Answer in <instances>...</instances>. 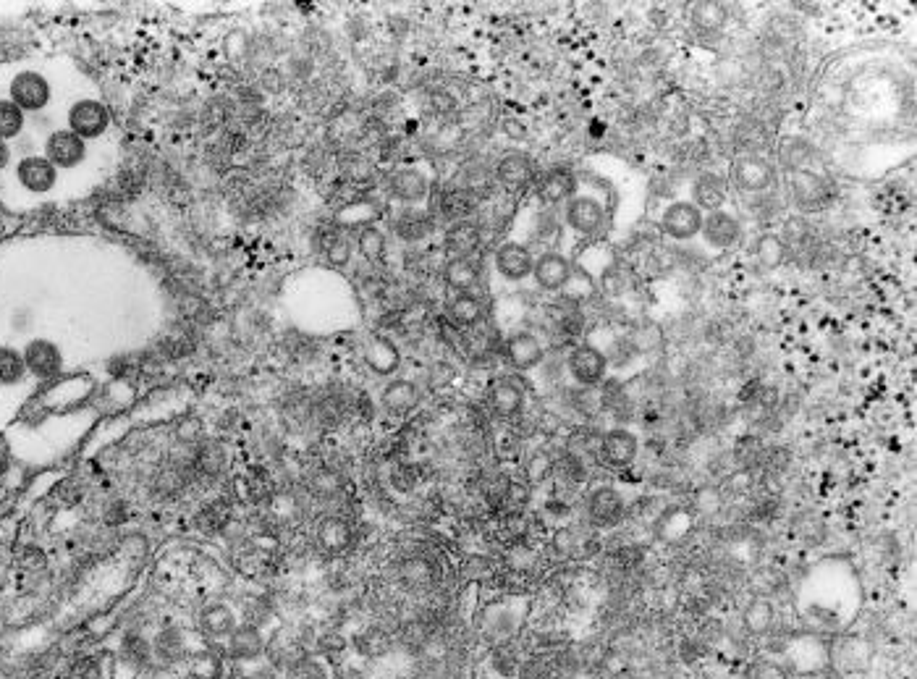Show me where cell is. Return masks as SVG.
I'll return each instance as SVG.
<instances>
[{"instance_id": "1", "label": "cell", "mask_w": 917, "mask_h": 679, "mask_svg": "<svg viewBox=\"0 0 917 679\" xmlns=\"http://www.w3.org/2000/svg\"><path fill=\"white\" fill-rule=\"evenodd\" d=\"M53 95H56L53 82L37 69L16 71L11 82H8V100L19 105L27 116L29 113L37 116V113L48 111L50 103H53Z\"/></svg>"}, {"instance_id": "2", "label": "cell", "mask_w": 917, "mask_h": 679, "mask_svg": "<svg viewBox=\"0 0 917 679\" xmlns=\"http://www.w3.org/2000/svg\"><path fill=\"white\" fill-rule=\"evenodd\" d=\"M66 129L74 132L76 137H82L84 142L103 139L111 132V111L97 97H79L66 111Z\"/></svg>"}, {"instance_id": "3", "label": "cell", "mask_w": 917, "mask_h": 679, "mask_svg": "<svg viewBox=\"0 0 917 679\" xmlns=\"http://www.w3.org/2000/svg\"><path fill=\"white\" fill-rule=\"evenodd\" d=\"M42 155H45L58 171H76V168L84 166L87 158H90V145L63 126V129H50L45 142H42Z\"/></svg>"}, {"instance_id": "4", "label": "cell", "mask_w": 917, "mask_h": 679, "mask_svg": "<svg viewBox=\"0 0 917 679\" xmlns=\"http://www.w3.org/2000/svg\"><path fill=\"white\" fill-rule=\"evenodd\" d=\"M14 181L27 194H50L61 181V171L45 155H21L14 166Z\"/></svg>"}, {"instance_id": "5", "label": "cell", "mask_w": 917, "mask_h": 679, "mask_svg": "<svg viewBox=\"0 0 917 679\" xmlns=\"http://www.w3.org/2000/svg\"><path fill=\"white\" fill-rule=\"evenodd\" d=\"M595 451H598L600 465L614 467V470H624V467L635 465L637 451H640V441H637L635 433H629V430L624 428H614L606 430V433L598 438Z\"/></svg>"}, {"instance_id": "6", "label": "cell", "mask_w": 917, "mask_h": 679, "mask_svg": "<svg viewBox=\"0 0 917 679\" xmlns=\"http://www.w3.org/2000/svg\"><path fill=\"white\" fill-rule=\"evenodd\" d=\"M703 218V210L692 205L690 200H676L663 210L661 229L663 234L676 239V242H687V239H695L703 231Z\"/></svg>"}, {"instance_id": "7", "label": "cell", "mask_w": 917, "mask_h": 679, "mask_svg": "<svg viewBox=\"0 0 917 679\" xmlns=\"http://www.w3.org/2000/svg\"><path fill=\"white\" fill-rule=\"evenodd\" d=\"M21 354L27 362L29 378H35V381H50L63 370V352L56 341L29 339Z\"/></svg>"}, {"instance_id": "8", "label": "cell", "mask_w": 917, "mask_h": 679, "mask_svg": "<svg viewBox=\"0 0 917 679\" xmlns=\"http://www.w3.org/2000/svg\"><path fill=\"white\" fill-rule=\"evenodd\" d=\"M773 166L771 160H766L763 155H739L731 163V179L742 192L760 194L766 192L773 184Z\"/></svg>"}, {"instance_id": "9", "label": "cell", "mask_w": 917, "mask_h": 679, "mask_svg": "<svg viewBox=\"0 0 917 679\" xmlns=\"http://www.w3.org/2000/svg\"><path fill=\"white\" fill-rule=\"evenodd\" d=\"M566 223L574 234L595 236L606 226V210L593 197H572L566 205Z\"/></svg>"}, {"instance_id": "10", "label": "cell", "mask_w": 917, "mask_h": 679, "mask_svg": "<svg viewBox=\"0 0 917 679\" xmlns=\"http://www.w3.org/2000/svg\"><path fill=\"white\" fill-rule=\"evenodd\" d=\"M606 368V354L600 352L598 347L582 344V347H577L569 354V373H572V378L580 386H598L606 378Z\"/></svg>"}, {"instance_id": "11", "label": "cell", "mask_w": 917, "mask_h": 679, "mask_svg": "<svg viewBox=\"0 0 917 679\" xmlns=\"http://www.w3.org/2000/svg\"><path fill=\"white\" fill-rule=\"evenodd\" d=\"M532 278H535V284L540 289L561 291L572 281V263L564 255H559V252H543L540 257H535Z\"/></svg>"}, {"instance_id": "12", "label": "cell", "mask_w": 917, "mask_h": 679, "mask_svg": "<svg viewBox=\"0 0 917 679\" xmlns=\"http://www.w3.org/2000/svg\"><path fill=\"white\" fill-rule=\"evenodd\" d=\"M532 265H535V257H532L530 247H524V244L504 242L496 250V271L506 281H524L527 276H532Z\"/></svg>"}, {"instance_id": "13", "label": "cell", "mask_w": 917, "mask_h": 679, "mask_svg": "<svg viewBox=\"0 0 917 679\" xmlns=\"http://www.w3.org/2000/svg\"><path fill=\"white\" fill-rule=\"evenodd\" d=\"M388 189L399 202L404 205H420L430 192L428 176L422 174L420 168H399V171H393L391 179H388Z\"/></svg>"}, {"instance_id": "14", "label": "cell", "mask_w": 917, "mask_h": 679, "mask_svg": "<svg viewBox=\"0 0 917 679\" xmlns=\"http://www.w3.org/2000/svg\"><path fill=\"white\" fill-rule=\"evenodd\" d=\"M789 192H792L794 205L802 210H818L828 197L821 176H815L813 171H805V168H797L789 176Z\"/></svg>"}, {"instance_id": "15", "label": "cell", "mask_w": 917, "mask_h": 679, "mask_svg": "<svg viewBox=\"0 0 917 679\" xmlns=\"http://www.w3.org/2000/svg\"><path fill=\"white\" fill-rule=\"evenodd\" d=\"M700 234L705 236V242L716 247V250H729L734 244L739 242V236H742V226L731 213L726 210H713L703 218V231Z\"/></svg>"}, {"instance_id": "16", "label": "cell", "mask_w": 917, "mask_h": 679, "mask_svg": "<svg viewBox=\"0 0 917 679\" xmlns=\"http://www.w3.org/2000/svg\"><path fill=\"white\" fill-rule=\"evenodd\" d=\"M480 242H483V234H480V226L472 221H454L443 236V247H446V255L451 260H467V257L475 255L480 250Z\"/></svg>"}, {"instance_id": "17", "label": "cell", "mask_w": 917, "mask_h": 679, "mask_svg": "<svg viewBox=\"0 0 917 679\" xmlns=\"http://www.w3.org/2000/svg\"><path fill=\"white\" fill-rule=\"evenodd\" d=\"M506 360L511 368L532 370L543 362V344L535 333L519 331L506 339Z\"/></svg>"}, {"instance_id": "18", "label": "cell", "mask_w": 917, "mask_h": 679, "mask_svg": "<svg viewBox=\"0 0 917 679\" xmlns=\"http://www.w3.org/2000/svg\"><path fill=\"white\" fill-rule=\"evenodd\" d=\"M621 512H624V504H621V496L616 488L611 485H600L595 488L590 496H587V514H590V520L600 527H611L621 520Z\"/></svg>"}, {"instance_id": "19", "label": "cell", "mask_w": 917, "mask_h": 679, "mask_svg": "<svg viewBox=\"0 0 917 679\" xmlns=\"http://www.w3.org/2000/svg\"><path fill=\"white\" fill-rule=\"evenodd\" d=\"M524 388L519 386L517 381H511V378H498L493 386H490V407L496 412L498 417H504V420H511V417H517L519 412L524 409Z\"/></svg>"}, {"instance_id": "20", "label": "cell", "mask_w": 917, "mask_h": 679, "mask_svg": "<svg viewBox=\"0 0 917 679\" xmlns=\"http://www.w3.org/2000/svg\"><path fill=\"white\" fill-rule=\"evenodd\" d=\"M535 176V166H532V160L527 158L524 153H506L504 158L498 160L496 166V179L504 184L506 189H522L527 187Z\"/></svg>"}, {"instance_id": "21", "label": "cell", "mask_w": 917, "mask_h": 679, "mask_svg": "<svg viewBox=\"0 0 917 679\" xmlns=\"http://www.w3.org/2000/svg\"><path fill=\"white\" fill-rule=\"evenodd\" d=\"M692 205H697V208L703 210H708V213H713V210H721L724 208V202H726V181H724V176H718V174H700L695 179V184H692Z\"/></svg>"}, {"instance_id": "22", "label": "cell", "mask_w": 917, "mask_h": 679, "mask_svg": "<svg viewBox=\"0 0 917 679\" xmlns=\"http://www.w3.org/2000/svg\"><path fill=\"white\" fill-rule=\"evenodd\" d=\"M574 187H577V181H574L572 171H566V168H553V171H548V174L540 179L538 197L543 205H561V202L572 200Z\"/></svg>"}, {"instance_id": "23", "label": "cell", "mask_w": 917, "mask_h": 679, "mask_svg": "<svg viewBox=\"0 0 917 679\" xmlns=\"http://www.w3.org/2000/svg\"><path fill=\"white\" fill-rule=\"evenodd\" d=\"M265 651V638L255 624L236 627L228 638V656L236 661H257Z\"/></svg>"}, {"instance_id": "24", "label": "cell", "mask_w": 917, "mask_h": 679, "mask_svg": "<svg viewBox=\"0 0 917 679\" xmlns=\"http://www.w3.org/2000/svg\"><path fill=\"white\" fill-rule=\"evenodd\" d=\"M29 370L24 362L21 349H16L14 344H0V388H21L27 386Z\"/></svg>"}, {"instance_id": "25", "label": "cell", "mask_w": 917, "mask_h": 679, "mask_svg": "<svg viewBox=\"0 0 917 679\" xmlns=\"http://www.w3.org/2000/svg\"><path fill=\"white\" fill-rule=\"evenodd\" d=\"M449 318L454 320L459 328H475L483 323L485 318V305L483 299L477 297L475 291H464V294H454L449 299Z\"/></svg>"}, {"instance_id": "26", "label": "cell", "mask_w": 917, "mask_h": 679, "mask_svg": "<svg viewBox=\"0 0 917 679\" xmlns=\"http://www.w3.org/2000/svg\"><path fill=\"white\" fill-rule=\"evenodd\" d=\"M380 402H383L386 412L404 417L417 407V402H420V391H417V386H414L412 381H391L383 388Z\"/></svg>"}, {"instance_id": "27", "label": "cell", "mask_w": 917, "mask_h": 679, "mask_svg": "<svg viewBox=\"0 0 917 679\" xmlns=\"http://www.w3.org/2000/svg\"><path fill=\"white\" fill-rule=\"evenodd\" d=\"M690 21L697 32H705V35L721 32L729 21V8L716 0H700L690 6Z\"/></svg>"}, {"instance_id": "28", "label": "cell", "mask_w": 917, "mask_h": 679, "mask_svg": "<svg viewBox=\"0 0 917 679\" xmlns=\"http://www.w3.org/2000/svg\"><path fill=\"white\" fill-rule=\"evenodd\" d=\"M236 627H239V624H236L234 611L228 609V606H223V603H213V606H207L200 614V630L205 632L207 638L228 640Z\"/></svg>"}, {"instance_id": "29", "label": "cell", "mask_w": 917, "mask_h": 679, "mask_svg": "<svg viewBox=\"0 0 917 679\" xmlns=\"http://www.w3.org/2000/svg\"><path fill=\"white\" fill-rule=\"evenodd\" d=\"M443 278L454 294H464V291H475V286L480 284V271L472 263V257L467 260H449L443 268Z\"/></svg>"}, {"instance_id": "30", "label": "cell", "mask_w": 917, "mask_h": 679, "mask_svg": "<svg viewBox=\"0 0 917 679\" xmlns=\"http://www.w3.org/2000/svg\"><path fill=\"white\" fill-rule=\"evenodd\" d=\"M184 651H187V640H184V632L179 627H166V630L158 632V638L152 643V656L163 664H176V661L184 659Z\"/></svg>"}, {"instance_id": "31", "label": "cell", "mask_w": 917, "mask_h": 679, "mask_svg": "<svg viewBox=\"0 0 917 679\" xmlns=\"http://www.w3.org/2000/svg\"><path fill=\"white\" fill-rule=\"evenodd\" d=\"M27 132V113L21 111L8 97H0V139L3 142H16Z\"/></svg>"}, {"instance_id": "32", "label": "cell", "mask_w": 917, "mask_h": 679, "mask_svg": "<svg viewBox=\"0 0 917 679\" xmlns=\"http://www.w3.org/2000/svg\"><path fill=\"white\" fill-rule=\"evenodd\" d=\"M742 624H745V630L750 632V635H763V632L771 630V624H773L771 601H766V598H755V601L747 603L745 614H742Z\"/></svg>"}, {"instance_id": "33", "label": "cell", "mask_w": 917, "mask_h": 679, "mask_svg": "<svg viewBox=\"0 0 917 679\" xmlns=\"http://www.w3.org/2000/svg\"><path fill=\"white\" fill-rule=\"evenodd\" d=\"M320 543H323L325 551L338 554V551H344L352 543V527L346 525L344 520H338V517H331V520H325L320 525Z\"/></svg>"}, {"instance_id": "34", "label": "cell", "mask_w": 917, "mask_h": 679, "mask_svg": "<svg viewBox=\"0 0 917 679\" xmlns=\"http://www.w3.org/2000/svg\"><path fill=\"white\" fill-rule=\"evenodd\" d=\"M396 231H399L401 239H407V242H420V239H425V236L430 234L428 215L417 213V210H407V213L399 215Z\"/></svg>"}, {"instance_id": "35", "label": "cell", "mask_w": 917, "mask_h": 679, "mask_svg": "<svg viewBox=\"0 0 917 679\" xmlns=\"http://www.w3.org/2000/svg\"><path fill=\"white\" fill-rule=\"evenodd\" d=\"M357 250H359V255L365 257V260H370V263H378L380 257L386 255V236L380 234L375 226H367V229L359 231Z\"/></svg>"}, {"instance_id": "36", "label": "cell", "mask_w": 917, "mask_h": 679, "mask_svg": "<svg viewBox=\"0 0 917 679\" xmlns=\"http://www.w3.org/2000/svg\"><path fill=\"white\" fill-rule=\"evenodd\" d=\"M189 677L192 679H223V661L218 653L202 651L197 653L189 664Z\"/></svg>"}, {"instance_id": "37", "label": "cell", "mask_w": 917, "mask_h": 679, "mask_svg": "<svg viewBox=\"0 0 917 679\" xmlns=\"http://www.w3.org/2000/svg\"><path fill=\"white\" fill-rule=\"evenodd\" d=\"M121 651H124V659L129 661L131 666H147L150 664V659H155V656H152V643L147 638H142V635H131V638H126L124 643H121Z\"/></svg>"}, {"instance_id": "38", "label": "cell", "mask_w": 917, "mask_h": 679, "mask_svg": "<svg viewBox=\"0 0 917 679\" xmlns=\"http://www.w3.org/2000/svg\"><path fill=\"white\" fill-rule=\"evenodd\" d=\"M352 242L346 239L344 234H331L325 239V257H328V263L336 265V268H344L352 260Z\"/></svg>"}, {"instance_id": "39", "label": "cell", "mask_w": 917, "mask_h": 679, "mask_svg": "<svg viewBox=\"0 0 917 679\" xmlns=\"http://www.w3.org/2000/svg\"><path fill=\"white\" fill-rule=\"evenodd\" d=\"M758 257L763 260V265H779L784 257V242L779 236H763L758 244Z\"/></svg>"}, {"instance_id": "40", "label": "cell", "mask_w": 917, "mask_h": 679, "mask_svg": "<svg viewBox=\"0 0 917 679\" xmlns=\"http://www.w3.org/2000/svg\"><path fill=\"white\" fill-rule=\"evenodd\" d=\"M553 470V462L548 454H535L530 459V467H527V475H530L532 483H540V480L548 478V472Z\"/></svg>"}, {"instance_id": "41", "label": "cell", "mask_w": 917, "mask_h": 679, "mask_svg": "<svg viewBox=\"0 0 917 679\" xmlns=\"http://www.w3.org/2000/svg\"><path fill=\"white\" fill-rule=\"evenodd\" d=\"M11 158H14V150H11V145H8V142H3V139H0V174H3V171H6V168L11 166Z\"/></svg>"}, {"instance_id": "42", "label": "cell", "mask_w": 917, "mask_h": 679, "mask_svg": "<svg viewBox=\"0 0 917 679\" xmlns=\"http://www.w3.org/2000/svg\"><path fill=\"white\" fill-rule=\"evenodd\" d=\"M3 236H6V223H3V218H0V239H3Z\"/></svg>"}]
</instances>
